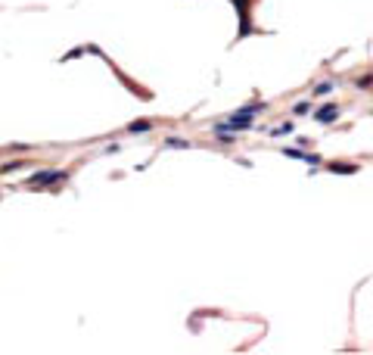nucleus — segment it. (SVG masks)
I'll return each mask as SVG.
<instances>
[{"label":"nucleus","instance_id":"5","mask_svg":"<svg viewBox=\"0 0 373 355\" xmlns=\"http://www.w3.org/2000/svg\"><path fill=\"white\" fill-rule=\"evenodd\" d=\"M156 125H159V118H137V122H131L124 131H128V134H146V131L156 128Z\"/></svg>","mask_w":373,"mask_h":355},{"label":"nucleus","instance_id":"3","mask_svg":"<svg viewBox=\"0 0 373 355\" xmlns=\"http://www.w3.org/2000/svg\"><path fill=\"white\" fill-rule=\"evenodd\" d=\"M230 3L240 10V22H243V28H240V35H236V41L255 35V28H252V6H255L258 0H230Z\"/></svg>","mask_w":373,"mask_h":355},{"label":"nucleus","instance_id":"10","mask_svg":"<svg viewBox=\"0 0 373 355\" xmlns=\"http://www.w3.org/2000/svg\"><path fill=\"white\" fill-rule=\"evenodd\" d=\"M31 143H13V147H6V153H31Z\"/></svg>","mask_w":373,"mask_h":355},{"label":"nucleus","instance_id":"12","mask_svg":"<svg viewBox=\"0 0 373 355\" xmlns=\"http://www.w3.org/2000/svg\"><path fill=\"white\" fill-rule=\"evenodd\" d=\"M0 178H3V175H0Z\"/></svg>","mask_w":373,"mask_h":355},{"label":"nucleus","instance_id":"11","mask_svg":"<svg viewBox=\"0 0 373 355\" xmlns=\"http://www.w3.org/2000/svg\"><path fill=\"white\" fill-rule=\"evenodd\" d=\"M333 90V81H324V84H317L314 90H311V97H320V94H330Z\"/></svg>","mask_w":373,"mask_h":355},{"label":"nucleus","instance_id":"6","mask_svg":"<svg viewBox=\"0 0 373 355\" xmlns=\"http://www.w3.org/2000/svg\"><path fill=\"white\" fill-rule=\"evenodd\" d=\"M314 118H317L320 125H330L333 118H339V106H336V103H327V106H320L317 112H314Z\"/></svg>","mask_w":373,"mask_h":355},{"label":"nucleus","instance_id":"1","mask_svg":"<svg viewBox=\"0 0 373 355\" xmlns=\"http://www.w3.org/2000/svg\"><path fill=\"white\" fill-rule=\"evenodd\" d=\"M59 181H69V172H62V168H47V172L31 175L28 181H25V187L28 190H56Z\"/></svg>","mask_w":373,"mask_h":355},{"label":"nucleus","instance_id":"9","mask_svg":"<svg viewBox=\"0 0 373 355\" xmlns=\"http://www.w3.org/2000/svg\"><path fill=\"white\" fill-rule=\"evenodd\" d=\"M295 131V122H286V125H280V128H274L270 134H274V137H283V134H292Z\"/></svg>","mask_w":373,"mask_h":355},{"label":"nucleus","instance_id":"2","mask_svg":"<svg viewBox=\"0 0 373 355\" xmlns=\"http://www.w3.org/2000/svg\"><path fill=\"white\" fill-rule=\"evenodd\" d=\"M255 128V118H252L249 112H240V109H236V112L230 115V118H224V122H218V125H211V131L215 134H240V131H252Z\"/></svg>","mask_w":373,"mask_h":355},{"label":"nucleus","instance_id":"4","mask_svg":"<svg viewBox=\"0 0 373 355\" xmlns=\"http://www.w3.org/2000/svg\"><path fill=\"white\" fill-rule=\"evenodd\" d=\"M324 168L333 172V175H358L361 172L358 162H342V159H339V162H324Z\"/></svg>","mask_w":373,"mask_h":355},{"label":"nucleus","instance_id":"8","mask_svg":"<svg viewBox=\"0 0 373 355\" xmlns=\"http://www.w3.org/2000/svg\"><path fill=\"white\" fill-rule=\"evenodd\" d=\"M165 147H171V150H186V147H193V143L184 140V137H165Z\"/></svg>","mask_w":373,"mask_h":355},{"label":"nucleus","instance_id":"7","mask_svg":"<svg viewBox=\"0 0 373 355\" xmlns=\"http://www.w3.org/2000/svg\"><path fill=\"white\" fill-rule=\"evenodd\" d=\"M311 109H314V100L308 97V100H302V103H295V106H292V115H308Z\"/></svg>","mask_w":373,"mask_h":355}]
</instances>
